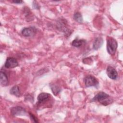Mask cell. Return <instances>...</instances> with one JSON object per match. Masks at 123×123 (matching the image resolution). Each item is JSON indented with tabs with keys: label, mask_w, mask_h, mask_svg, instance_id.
<instances>
[{
	"label": "cell",
	"mask_w": 123,
	"mask_h": 123,
	"mask_svg": "<svg viewBox=\"0 0 123 123\" xmlns=\"http://www.w3.org/2000/svg\"><path fill=\"white\" fill-rule=\"evenodd\" d=\"M56 26L57 29L61 32H62L66 37H69L72 31L68 27L67 22L65 19L59 18L57 22Z\"/></svg>",
	"instance_id": "2"
},
{
	"label": "cell",
	"mask_w": 123,
	"mask_h": 123,
	"mask_svg": "<svg viewBox=\"0 0 123 123\" xmlns=\"http://www.w3.org/2000/svg\"><path fill=\"white\" fill-rule=\"evenodd\" d=\"M85 40L84 39H79L78 38L74 39L72 42V45L74 47H80L85 42Z\"/></svg>",
	"instance_id": "14"
},
{
	"label": "cell",
	"mask_w": 123,
	"mask_h": 123,
	"mask_svg": "<svg viewBox=\"0 0 123 123\" xmlns=\"http://www.w3.org/2000/svg\"><path fill=\"white\" fill-rule=\"evenodd\" d=\"M12 2H13V3H14L20 4V3H21L23 2V1H22V0H12Z\"/></svg>",
	"instance_id": "19"
},
{
	"label": "cell",
	"mask_w": 123,
	"mask_h": 123,
	"mask_svg": "<svg viewBox=\"0 0 123 123\" xmlns=\"http://www.w3.org/2000/svg\"><path fill=\"white\" fill-rule=\"evenodd\" d=\"M107 74L108 77L112 80H116L118 77L117 71L113 67L109 66L107 68Z\"/></svg>",
	"instance_id": "8"
},
{
	"label": "cell",
	"mask_w": 123,
	"mask_h": 123,
	"mask_svg": "<svg viewBox=\"0 0 123 123\" xmlns=\"http://www.w3.org/2000/svg\"><path fill=\"white\" fill-rule=\"evenodd\" d=\"M37 32V29L34 26L25 27L22 30V34L25 37H31L35 35Z\"/></svg>",
	"instance_id": "6"
},
{
	"label": "cell",
	"mask_w": 123,
	"mask_h": 123,
	"mask_svg": "<svg viewBox=\"0 0 123 123\" xmlns=\"http://www.w3.org/2000/svg\"><path fill=\"white\" fill-rule=\"evenodd\" d=\"M51 95L47 93H40L38 97H37V105H39L41 104L42 103L46 102L47 100H48L49 98L50 97Z\"/></svg>",
	"instance_id": "9"
},
{
	"label": "cell",
	"mask_w": 123,
	"mask_h": 123,
	"mask_svg": "<svg viewBox=\"0 0 123 123\" xmlns=\"http://www.w3.org/2000/svg\"><path fill=\"white\" fill-rule=\"evenodd\" d=\"M25 100H26L27 101H29L30 102H33L34 101V98L33 97L31 96L30 94H28L25 96Z\"/></svg>",
	"instance_id": "17"
},
{
	"label": "cell",
	"mask_w": 123,
	"mask_h": 123,
	"mask_svg": "<svg viewBox=\"0 0 123 123\" xmlns=\"http://www.w3.org/2000/svg\"><path fill=\"white\" fill-rule=\"evenodd\" d=\"M29 116H30V117L31 120L33 122H35V123H38V120H37V118L34 115H33L32 113H29Z\"/></svg>",
	"instance_id": "16"
},
{
	"label": "cell",
	"mask_w": 123,
	"mask_h": 123,
	"mask_svg": "<svg viewBox=\"0 0 123 123\" xmlns=\"http://www.w3.org/2000/svg\"><path fill=\"white\" fill-rule=\"evenodd\" d=\"M73 18L76 22H77L79 23H82L83 22V19L82 14L79 12H75L74 14Z\"/></svg>",
	"instance_id": "15"
},
{
	"label": "cell",
	"mask_w": 123,
	"mask_h": 123,
	"mask_svg": "<svg viewBox=\"0 0 123 123\" xmlns=\"http://www.w3.org/2000/svg\"><path fill=\"white\" fill-rule=\"evenodd\" d=\"M0 84L3 86H6L9 84V79L7 74L2 71L0 72Z\"/></svg>",
	"instance_id": "11"
},
{
	"label": "cell",
	"mask_w": 123,
	"mask_h": 123,
	"mask_svg": "<svg viewBox=\"0 0 123 123\" xmlns=\"http://www.w3.org/2000/svg\"><path fill=\"white\" fill-rule=\"evenodd\" d=\"M10 93L11 94L14 95L17 97H19L21 96V92L18 86H14L12 87L10 90Z\"/></svg>",
	"instance_id": "13"
},
{
	"label": "cell",
	"mask_w": 123,
	"mask_h": 123,
	"mask_svg": "<svg viewBox=\"0 0 123 123\" xmlns=\"http://www.w3.org/2000/svg\"><path fill=\"white\" fill-rule=\"evenodd\" d=\"M11 114L13 116H24L26 115V111L24 108L21 106H16L12 108Z\"/></svg>",
	"instance_id": "5"
},
{
	"label": "cell",
	"mask_w": 123,
	"mask_h": 123,
	"mask_svg": "<svg viewBox=\"0 0 123 123\" xmlns=\"http://www.w3.org/2000/svg\"><path fill=\"white\" fill-rule=\"evenodd\" d=\"M33 6L34 8H35V9H38L39 8V4H38V3H37L36 1H33Z\"/></svg>",
	"instance_id": "18"
},
{
	"label": "cell",
	"mask_w": 123,
	"mask_h": 123,
	"mask_svg": "<svg viewBox=\"0 0 123 123\" xmlns=\"http://www.w3.org/2000/svg\"><path fill=\"white\" fill-rule=\"evenodd\" d=\"M118 43L113 37H108L107 39V50L110 55H114L116 51Z\"/></svg>",
	"instance_id": "3"
},
{
	"label": "cell",
	"mask_w": 123,
	"mask_h": 123,
	"mask_svg": "<svg viewBox=\"0 0 123 123\" xmlns=\"http://www.w3.org/2000/svg\"><path fill=\"white\" fill-rule=\"evenodd\" d=\"M84 81L85 86L87 87L90 86L97 87L99 84L98 80L95 77L91 75L86 76Z\"/></svg>",
	"instance_id": "4"
},
{
	"label": "cell",
	"mask_w": 123,
	"mask_h": 123,
	"mask_svg": "<svg viewBox=\"0 0 123 123\" xmlns=\"http://www.w3.org/2000/svg\"><path fill=\"white\" fill-rule=\"evenodd\" d=\"M92 101H98L102 105L107 106L113 102V99L110 96L104 92H98L92 99Z\"/></svg>",
	"instance_id": "1"
},
{
	"label": "cell",
	"mask_w": 123,
	"mask_h": 123,
	"mask_svg": "<svg viewBox=\"0 0 123 123\" xmlns=\"http://www.w3.org/2000/svg\"><path fill=\"white\" fill-rule=\"evenodd\" d=\"M50 89L53 93V94L55 96H57L61 91V87L57 84L55 83H51L49 85Z\"/></svg>",
	"instance_id": "12"
},
{
	"label": "cell",
	"mask_w": 123,
	"mask_h": 123,
	"mask_svg": "<svg viewBox=\"0 0 123 123\" xmlns=\"http://www.w3.org/2000/svg\"><path fill=\"white\" fill-rule=\"evenodd\" d=\"M18 66V62L17 60L13 57H8L7 58L4 64V66L6 68H14Z\"/></svg>",
	"instance_id": "7"
},
{
	"label": "cell",
	"mask_w": 123,
	"mask_h": 123,
	"mask_svg": "<svg viewBox=\"0 0 123 123\" xmlns=\"http://www.w3.org/2000/svg\"><path fill=\"white\" fill-rule=\"evenodd\" d=\"M103 39L102 37H99L95 38L93 43V48L95 50H98L103 45Z\"/></svg>",
	"instance_id": "10"
}]
</instances>
